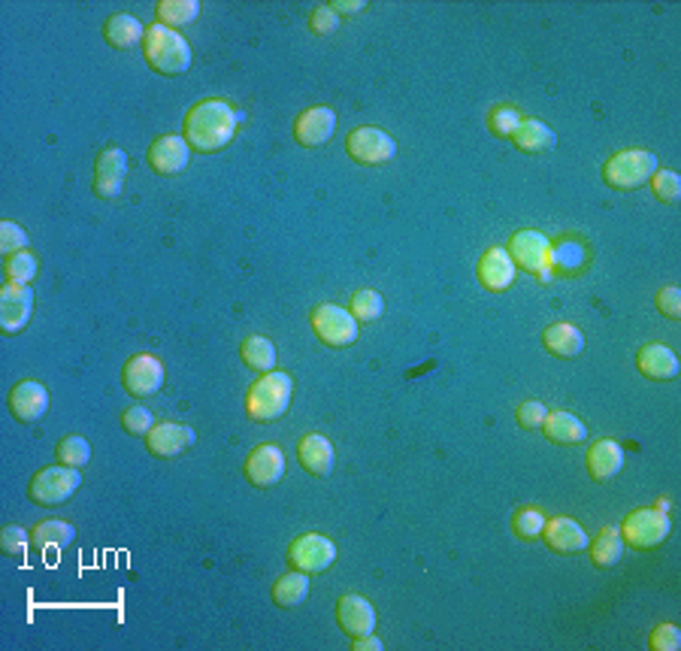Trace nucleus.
I'll list each match as a JSON object with an SVG mask.
<instances>
[{"mask_svg":"<svg viewBox=\"0 0 681 651\" xmlns=\"http://www.w3.org/2000/svg\"><path fill=\"white\" fill-rule=\"evenodd\" d=\"M521 125V113L515 110V106H509V103H503V106H494V110L488 113V131L494 134V137H512L515 134V128Z\"/></svg>","mask_w":681,"mask_h":651,"instance_id":"4c0bfd02","label":"nucleus"},{"mask_svg":"<svg viewBox=\"0 0 681 651\" xmlns=\"http://www.w3.org/2000/svg\"><path fill=\"white\" fill-rule=\"evenodd\" d=\"M509 258L515 267L527 270V273H539V276H548V267H551V243L545 234L539 231H518L512 234L509 240Z\"/></svg>","mask_w":681,"mask_h":651,"instance_id":"9d476101","label":"nucleus"},{"mask_svg":"<svg viewBox=\"0 0 681 651\" xmlns=\"http://www.w3.org/2000/svg\"><path fill=\"white\" fill-rule=\"evenodd\" d=\"M143 58L161 76H179L191 67V46L182 34L164 25H149L143 37Z\"/></svg>","mask_w":681,"mask_h":651,"instance_id":"f03ea898","label":"nucleus"},{"mask_svg":"<svg viewBox=\"0 0 681 651\" xmlns=\"http://www.w3.org/2000/svg\"><path fill=\"white\" fill-rule=\"evenodd\" d=\"M542 539H545V546L557 555H579V552L588 549V542H591L576 518H548L545 527H542Z\"/></svg>","mask_w":681,"mask_h":651,"instance_id":"a211bd4d","label":"nucleus"},{"mask_svg":"<svg viewBox=\"0 0 681 651\" xmlns=\"http://www.w3.org/2000/svg\"><path fill=\"white\" fill-rule=\"evenodd\" d=\"M336 28H339V16L330 10V4H327V7H315V10L309 13V31H312V34L327 37V34H333Z\"/></svg>","mask_w":681,"mask_h":651,"instance_id":"a18cd8bd","label":"nucleus"},{"mask_svg":"<svg viewBox=\"0 0 681 651\" xmlns=\"http://www.w3.org/2000/svg\"><path fill=\"white\" fill-rule=\"evenodd\" d=\"M155 16H158V25L176 31V28H185V25L197 22L200 4H197V0H161V4L155 7Z\"/></svg>","mask_w":681,"mask_h":651,"instance_id":"7c9ffc66","label":"nucleus"},{"mask_svg":"<svg viewBox=\"0 0 681 651\" xmlns=\"http://www.w3.org/2000/svg\"><path fill=\"white\" fill-rule=\"evenodd\" d=\"M294 394V379L282 370L264 373L246 391V415L252 421H276L288 412Z\"/></svg>","mask_w":681,"mask_h":651,"instance_id":"7ed1b4c3","label":"nucleus"},{"mask_svg":"<svg viewBox=\"0 0 681 651\" xmlns=\"http://www.w3.org/2000/svg\"><path fill=\"white\" fill-rule=\"evenodd\" d=\"M588 552H591V561L603 570L615 567L624 555V536L618 527H603L594 542H588Z\"/></svg>","mask_w":681,"mask_h":651,"instance_id":"c756f323","label":"nucleus"},{"mask_svg":"<svg viewBox=\"0 0 681 651\" xmlns=\"http://www.w3.org/2000/svg\"><path fill=\"white\" fill-rule=\"evenodd\" d=\"M197 440V433L182 424V421H155V427L146 433V449L155 458H176L182 452H188Z\"/></svg>","mask_w":681,"mask_h":651,"instance_id":"4468645a","label":"nucleus"},{"mask_svg":"<svg viewBox=\"0 0 681 651\" xmlns=\"http://www.w3.org/2000/svg\"><path fill=\"white\" fill-rule=\"evenodd\" d=\"M149 167L161 176H176L188 167L191 161V146L185 143V137L179 134H164L158 137L152 146H149V155H146Z\"/></svg>","mask_w":681,"mask_h":651,"instance_id":"f3484780","label":"nucleus"},{"mask_svg":"<svg viewBox=\"0 0 681 651\" xmlns=\"http://www.w3.org/2000/svg\"><path fill=\"white\" fill-rule=\"evenodd\" d=\"M651 651H678L681 648V630L675 624H657L648 636Z\"/></svg>","mask_w":681,"mask_h":651,"instance_id":"79ce46f5","label":"nucleus"},{"mask_svg":"<svg viewBox=\"0 0 681 651\" xmlns=\"http://www.w3.org/2000/svg\"><path fill=\"white\" fill-rule=\"evenodd\" d=\"M352 648H355V651H364V648H370V651H382L385 645H382V639H376L373 633H367V636H358V642H352Z\"/></svg>","mask_w":681,"mask_h":651,"instance_id":"09e8293b","label":"nucleus"},{"mask_svg":"<svg viewBox=\"0 0 681 651\" xmlns=\"http://www.w3.org/2000/svg\"><path fill=\"white\" fill-rule=\"evenodd\" d=\"M545 415H548V409H545L539 400H524V403L515 409V421H518L524 430H536V427H542Z\"/></svg>","mask_w":681,"mask_h":651,"instance_id":"c03bdc74","label":"nucleus"},{"mask_svg":"<svg viewBox=\"0 0 681 651\" xmlns=\"http://www.w3.org/2000/svg\"><path fill=\"white\" fill-rule=\"evenodd\" d=\"M669 518L660 509H636L621 521V536H624V546H633L639 552L657 549L660 542L669 536Z\"/></svg>","mask_w":681,"mask_h":651,"instance_id":"0eeeda50","label":"nucleus"},{"mask_svg":"<svg viewBox=\"0 0 681 651\" xmlns=\"http://www.w3.org/2000/svg\"><path fill=\"white\" fill-rule=\"evenodd\" d=\"M346 152L355 164L379 167L397 158V143L382 128H355L346 140Z\"/></svg>","mask_w":681,"mask_h":651,"instance_id":"6e6552de","label":"nucleus"},{"mask_svg":"<svg viewBox=\"0 0 681 651\" xmlns=\"http://www.w3.org/2000/svg\"><path fill=\"white\" fill-rule=\"evenodd\" d=\"M545 515L536 509V506H521V509H515V515H512V530H515V536H521V539H539L542 536V527H545Z\"/></svg>","mask_w":681,"mask_h":651,"instance_id":"e433bc0d","label":"nucleus"},{"mask_svg":"<svg viewBox=\"0 0 681 651\" xmlns=\"http://www.w3.org/2000/svg\"><path fill=\"white\" fill-rule=\"evenodd\" d=\"M243 473L246 479L255 485V488H273L276 482H282L285 476V455L279 446L273 443H261L249 452L246 464H243Z\"/></svg>","mask_w":681,"mask_h":651,"instance_id":"2eb2a0df","label":"nucleus"},{"mask_svg":"<svg viewBox=\"0 0 681 651\" xmlns=\"http://www.w3.org/2000/svg\"><path fill=\"white\" fill-rule=\"evenodd\" d=\"M28 249V234L22 231V225L16 222H0V252L4 255H16Z\"/></svg>","mask_w":681,"mask_h":651,"instance_id":"37998d69","label":"nucleus"},{"mask_svg":"<svg viewBox=\"0 0 681 651\" xmlns=\"http://www.w3.org/2000/svg\"><path fill=\"white\" fill-rule=\"evenodd\" d=\"M349 312L355 315V321H358V324H367V321L382 318V312H385V300H382V294H379V291H373V288H361V291L352 297Z\"/></svg>","mask_w":681,"mask_h":651,"instance_id":"72a5a7b5","label":"nucleus"},{"mask_svg":"<svg viewBox=\"0 0 681 651\" xmlns=\"http://www.w3.org/2000/svg\"><path fill=\"white\" fill-rule=\"evenodd\" d=\"M367 4L364 0H336V4H330V10L339 16V13H346V16H352V13H361Z\"/></svg>","mask_w":681,"mask_h":651,"instance_id":"de8ad7c7","label":"nucleus"},{"mask_svg":"<svg viewBox=\"0 0 681 651\" xmlns=\"http://www.w3.org/2000/svg\"><path fill=\"white\" fill-rule=\"evenodd\" d=\"M636 367L645 379H654V382H669L678 376V358L672 349L660 346V343H648L639 349L636 355Z\"/></svg>","mask_w":681,"mask_h":651,"instance_id":"5701e85b","label":"nucleus"},{"mask_svg":"<svg viewBox=\"0 0 681 651\" xmlns=\"http://www.w3.org/2000/svg\"><path fill=\"white\" fill-rule=\"evenodd\" d=\"M34 315V291L31 285H16L7 282L0 288V331L4 334H19L28 328V321Z\"/></svg>","mask_w":681,"mask_h":651,"instance_id":"9b49d317","label":"nucleus"},{"mask_svg":"<svg viewBox=\"0 0 681 651\" xmlns=\"http://www.w3.org/2000/svg\"><path fill=\"white\" fill-rule=\"evenodd\" d=\"M306 597H309V579H306V573H300V570L285 573V576L273 585V603L282 606V609H294V606H300Z\"/></svg>","mask_w":681,"mask_h":651,"instance_id":"473e14b6","label":"nucleus"},{"mask_svg":"<svg viewBox=\"0 0 681 651\" xmlns=\"http://www.w3.org/2000/svg\"><path fill=\"white\" fill-rule=\"evenodd\" d=\"M542 433H545V437H548L551 443L576 446V443H585L588 427H585L582 418H576L573 412H548L545 421H542Z\"/></svg>","mask_w":681,"mask_h":651,"instance_id":"a878e982","label":"nucleus"},{"mask_svg":"<svg viewBox=\"0 0 681 651\" xmlns=\"http://www.w3.org/2000/svg\"><path fill=\"white\" fill-rule=\"evenodd\" d=\"M76 539V527L64 518H43L31 530V546L37 549H67Z\"/></svg>","mask_w":681,"mask_h":651,"instance_id":"cd10ccee","label":"nucleus"},{"mask_svg":"<svg viewBox=\"0 0 681 651\" xmlns=\"http://www.w3.org/2000/svg\"><path fill=\"white\" fill-rule=\"evenodd\" d=\"M28 542H31V533L22 530L19 524H7L4 530H0V549H4V555H25L28 552Z\"/></svg>","mask_w":681,"mask_h":651,"instance_id":"ea45409f","label":"nucleus"},{"mask_svg":"<svg viewBox=\"0 0 681 651\" xmlns=\"http://www.w3.org/2000/svg\"><path fill=\"white\" fill-rule=\"evenodd\" d=\"M309 321H312V334L330 349H346L358 340L355 315L343 306H336V303H318L312 309Z\"/></svg>","mask_w":681,"mask_h":651,"instance_id":"39448f33","label":"nucleus"},{"mask_svg":"<svg viewBox=\"0 0 681 651\" xmlns=\"http://www.w3.org/2000/svg\"><path fill=\"white\" fill-rule=\"evenodd\" d=\"M240 113L234 110L231 103L224 100H200L194 103L188 116H185V125H182V137L185 143L191 146V152H221L227 143L234 140L237 134V125H240Z\"/></svg>","mask_w":681,"mask_h":651,"instance_id":"f257e3e1","label":"nucleus"},{"mask_svg":"<svg viewBox=\"0 0 681 651\" xmlns=\"http://www.w3.org/2000/svg\"><path fill=\"white\" fill-rule=\"evenodd\" d=\"M143 37H146V28L134 16H128V13L109 16L106 25H103V40L112 49H134L137 43H143Z\"/></svg>","mask_w":681,"mask_h":651,"instance_id":"bb28decb","label":"nucleus"},{"mask_svg":"<svg viewBox=\"0 0 681 651\" xmlns=\"http://www.w3.org/2000/svg\"><path fill=\"white\" fill-rule=\"evenodd\" d=\"M243 364L255 373H273L276 370V346L267 337H246L240 346Z\"/></svg>","mask_w":681,"mask_h":651,"instance_id":"2f4dec72","label":"nucleus"},{"mask_svg":"<svg viewBox=\"0 0 681 651\" xmlns=\"http://www.w3.org/2000/svg\"><path fill=\"white\" fill-rule=\"evenodd\" d=\"M657 158L645 149H627L603 164V182L618 191H636L657 173Z\"/></svg>","mask_w":681,"mask_h":651,"instance_id":"20e7f679","label":"nucleus"},{"mask_svg":"<svg viewBox=\"0 0 681 651\" xmlns=\"http://www.w3.org/2000/svg\"><path fill=\"white\" fill-rule=\"evenodd\" d=\"M4 273H7V279L16 282V285H31V279L37 276V258H34V252H31V249H22V252H16V255H7Z\"/></svg>","mask_w":681,"mask_h":651,"instance_id":"c9c22d12","label":"nucleus"},{"mask_svg":"<svg viewBox=\"0 0 681 651\" xmlns=\"http://www.w3.org/2000/svg\"><path fill=\"white\" fill-rule=\"evenodd\" d=\"M654 303H657V309L666 315V318H681V291L675 288V285H666V288H660L657 291V297H654Z\"/></svg>","mask_w":681,"mask_h":651,"instance_id":"49530a36","label":"nucleus"},{"mask_svg":"<svg viewBox=\"0 0 681 651\" xmlns=\"http://www.w3.org/2000/svg\"><path fill=\"white\" fill-rule=\"evenodd\" d=\"M297 458L306 467V473H312V476L324 479V476L333 473V446H330L327 437H321V433H309V437L300 440Z\"/></svg>","mask_w":681,"mask_h":651,"instance_id":"393cba45","label":"nucleus"},{"mask_svg":"<svg viewBox=\"0 0 681 651\" xmlns=\"http://www.w3.org/2000/svg\"><path fill=\"white\" fill-rule=\"evenodd\" d=\"M648 185H651V191L660 203H678L681 200V176L672 173V170H657L648 179Z\"/></svg>","mask_w":681,"mask_h":651,"instance_id":"58836bf2","label":"nucleus"},{"mask_svg":"<svg viewBox=\"0 0 681 651\" xmlns=\"http://www.w3.org/2000/svg\"><path fill=\"white\" fill-rule=\"evenodd\" d=\"M512 143H515L521 152L539 155V152H548V149L557 143V137H554V131H551L545 122H539V119H521V125H518L515 134H512Z\"/></svg>","mask_w":681,"mask_h":651,"instance_id":"c85d7f7f","label":"nucleus"},{"mask_svg":"<svg viewBox=\"0 0 681 651\" xmlns=\"http://www.w3.org/2000/svg\"><path fill=\"white\" fill-rule=\"evenodd\" d=\"M336 134V113L330 106H309L294 119V140L306 149L324 146Z\"/></svg>","mask_w":681,"mask_h":651,"instance_id":"dca6fc26","label":"nucleus"},{"mask_svg":"<svg viewBox=\"0 0 681 651\" xmlns=\"http://www.w3.org/2000/svg\"><path fill=\"white\" fill-rule=\"evenodd\" d=\"M624 467V449L615 440H600L588 449V473L594 482H609Z\"/></svg>","mask_w":681,"mask_h":651,"instance_id":"b1692460","label":"nucleus"},{"mask_svg":"<svg viewBox=\"0 0 681 651\" xmlns=\"http://www.w3.org/2000/svg\"><path fill=\"white\" fill-rule=\"evenodd\" d=\"M122 385L131 397L146 400L164 385V364L155 355H134L122 370Z\"/></svg>","mask_w":681,"mask_h":651,"instance_id":"f8f14e48","label":"nucleus"},{"mask_svg":"<svg viewBox=\"0 0 681 651\" xmlns=\"http://www.w3.org/2000/svg\"><path fill=\"white\" fill-rule=\"evenodd\" d=\"M122 427L128 433H134V437H146V433L155 427V415L146 406H131L122 412Z\"/></svg>","mask_w":681,"mask_h":651,"instance_id":"a19ab883","label":"nucleus"},{"mask_svg":"<svg viewBox=\"0 0 681 651\" xmlns=\"http://www.w3.org/2000/svg\"><path fill=\"white\" fill-rule=\"evenodd\" d=\"M128 179V155L116 146H109L94 161V194L100 200L119 197Z\"/></svg>","mask_w":681,"mask_h":651,"instance_id":"ddd939ff","label":"nucleus"},{"mask_svg":"<svg viewBox=\"0 0 681 651\" xmlns=\"http://www.w3.org/2000/svg\"><path fill=\"white\" fill-rule=\"evenodd\" d=\"M336 624L343 627V633H349L355 639L367 636L376 627V609H373L370 600H364L358 594H346L336 603Z\"/></svg>","mask_w":681,"mask_h":651,"instance_id":"6ab92c4d","label":"nucleus"},{"mask_svg":"<svg viewBox=\"0 0 681 651\" xmlns=\"http://www.w3.org/2000/svg\"><path fill=\"white\" fill-rule=\"evenodd\" d=\"M476 276H479L482 288L500 294V291L512 288V282H515V264H512V258H509L506 249H497V246H494V249H488V252L479 258Z\"/></svg>","mask_w":681,"mask_h":651,"instance_id":"aec40b11","label":"nucleus"},{"mask_svg":"<svg viewBox=\"0 0 681 651\" xmlns=\"http://www.w3.org/2000/svg\"><path fill=\"white\" fill-rule=\"evenodd\" d=\"M82 485V473L76 467H43L40 473H34L31 485H28V497L37 506H61L67 503Z\"/></svg>","mask_w":681,"mask_h":651,"instance_id":"423d86ee","label":"nucleus"},{"mask_svg":"<svg viewBox=\"0 0 681 651\" xmlns=\"http://www.w3.org/2000/svg\"><path fill=\"white\" fill-rule=\"evenodd\" d=\"M336 561V546L321 533H303L288 546V564L300 573H324Z\"/></svg>","mask_w":681,"mask_h":651,"instance_id":"1a4fd4ad","label":"nucleus"},{"mask_svg":"<svg viewBox=\"0 0 681 651\" xmlns=\"http://www.w3.org/2000/svg\"><path fill=\"white\" fill-rule=\"evenodd\" d=\"M55 455H58V461H61L64 467L82 470V467L91 461V446H88L85 437H76V433H70V437H64V440L58 443Z\"/></svg>","mask_w":681,"mask_h":651,"instance_id":"f704fd0d","label":"nucleus"},{"mask_svg":"<svg viewBox=\"0 0 681 651\" xmlns=\"http://www.w3.org/2000/svg\"><path fill=\"white\" fill-rule=\"evenodd\" d=\"M542 346L554 358H566V361H570V358H579L582 355L585 334L576 328V324H570V321H554V324H548L545 334H542Z\"/></svg>","mask_w":681,"mask_h":651,"instance_id":"4be33fe9","label":"nucleus"},{"mask_svg":"<svg viewBox=\"0 0 681 651\" xmlns=\"http://www.w3.org/2000/svg\"><path fill=\"white\" fill-rule=\"evenodd\" d=\"M7 403H10V412L19 418V421H40L43 415H46V409H49V391L40 385V382H31V379H25V382H19L13 391H10V397H7Z\"/></svg>","mask_w":681,"mask_h":651,"instance_id":"412c9836","label":"nucleus"}]
</instances>
